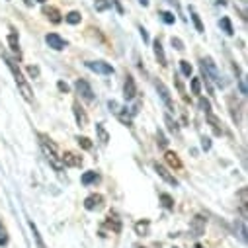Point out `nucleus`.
I'll return each mask as SVG.
<instances>
[{
  "label": "nucleus",
  "mask_w": 248,
  "mask_h": 248,
  "mask_svg": "<svg viewBox=\"0 0 248 248\" xmlns=\"http://www.w3.org/2000/svg\"><path fill=\"white\" fill-rule=\"evenodd\" d=\"M39 145H41V151L47 156V160L53 164V168L55 170H63V160H61V153H59L57 145L43 133H39Z\"/></svg>",
  "instance_id": "1"
},
{
  "label": "nucleus",
  "mask_w": 248,
  "mask_h": 248,
  "mask_svg": "<svg viewBox=\"0 0 248 248\" xmlns=\"http://www.w3.org/2000/svg\"><path fill=\"white\" fill-rule=\"evenodd\" d=\"M202 71H203V73H205V77H207V78H211L217 86H225V80L221 78L219 69L215 67V63H213V59H211V57H207V59H203V61H202Z\"/></svg>",
  "instance_id": "2"
},
{
  "label": "nucleus",
  "mask_w": 248,
  "mask_h": 248,
  "mask_svg": "<svg viewBox=\"0 0 248 248\" xmlns=\"http://www.w3.org/2000/svg\"><path fill=\"white\" fill-rule=\"evenodd\" d=\"M86 67L90 71L98 73V75H113V67L108 65V63H104V61H88Z\"/></svg>",
  "instance_id": "3"
},
{
  "label": "nucleus",
  "mask_w": 248,
  "mask_h": 248,
  "mask_svg": "<svg viewBox=\"0 0 248 248\" xmlns=\"http://www.w3.org/2000/svg\"><path fill=\"white\" fill-rule=\"evenodd\" d=\"M153 166H155V172H156V174H158L166 184H170V186H178V180L174 178V174H170V170H168V168H164V166H162V164H158V162H155Z\"/></svg>",
  "instance_id": "4"
},
{
  "label": "nucleus",
  "mask_w": 248,
  "mask_h": 248,
  "mask_svg": "<svg viewBox=\"0 0 248 248\" xmlns=\"http://www.w3.org/2000/svg\"><path fill=\"white\" fill-rule=\"evenodd\" d=\"M45 41H47V45L53 47L55 51H63V49L67 47V41L61 37V35H57V33H47V35H45Z\"/></svg>",
  "instance_id": "5"
},
{
  "label": "nucleus",
  "mask_w": 248,
  "mask_h": 248,
  "mask_svg": "<svg viewBox=\"0 0 248 248\" xmlns=\"http://www.w3.org/2000/svg\"><path fill=\"white\" fill-rule=\"evenodd\" d=\"M75 88H77V92H78L86 102H92V100H94V92H92V88H90V84H88L86 80H77Z\"/></svg>",
  "instance_id": "6"
},
{
  "label": "nucleus",
  "mask_w": 248,
  "mask_h": 248,
  "mask_svg": "<svg viewBox=\"0 0 248 248\" xmlns=\"http://www.w3.org/2000/svg\"><path fill=\"white\" fill-rule=\"evenodd\" d=\"M123 96H125V100H133L137 96V84L129 75L125 77V84H123Z\"/></svg>",
  "instance_id": "7"
},
{
  "label": "nucleus",
  "mask_w": 248,
  "mask_h": 248,
  "mask_svg": "<svg viewBox=\"0 0 248 248\" xmlns=\"http://www.w3.org/2000/svg\"><path fill=\"white\" fill-rule=\"evenodd\" d=\"M156 90H158V94H160V98H162V102L166 104V108L170 109V111H174V102H172V98H170V92H168V88L164 86V82H156Z\"/></svg>",
  "instance_id": "8"
},
{
  "label": "nucleus",
  "mask_w": 248,
  "mask_h": 248,
  "mask_svg": "<svg viewBox=\"0 0 248 248\" xmlns=\"http://www.w3.org/2000/svg\"><path fill=\"white\" fill-rule=\"evenodd\" d=\"M108 106H109V109H111V111H113V113H115V115H117V117H119V119H121L123 123H125L127 127H131V117H129V115H125V113H123V109H125V108H121V106H119L117 102H109Z\"/></svg>",
  "instance_id": "9"
},
{
  "label": "nucleus",
  "mask_w": 248,
  "mask_h": 248,
  "mask_svg": "<svg viewBox=\"0 0 248 248\" xmlns=\"http://www.w3.org/2000/svg\"><path fill=\"white\" fill-rule=\"evenodd\" d=\"M61 160H63V166H80L82 164V156H78L77 153L61 155Z\"/></svg>",
  "instance_id": "10"
},
{
  "label": "nucleus",
  "mask_w": 248,
  "mask_h": 248,
  "mask_svg": "<svg viewBox=\"0 0 248 248\" xmlns=\"http://www.w3.org/2000/svg\"><path fill=\"white\" fill-rule=\"evenodd\" d=\"M102 202H104V198H102L100 194H92V196H88V198L84 200V207H86L88 211H94V209H98V207L102 205Z\"/></svg>",
  "instance_id": "11"
},
{
  "label": "nucleus",
  "mask_w": 248,
  "mask_h": 248,
  "mask_svg": "<svg viewBox=\"0 0 248 248\" xmlns=\"http://www.w3.org/2000/svg\"><path fill=\"white\" fill-rule=\"evenodd\" d=\"M192 232H194V236H202V234L205 232V219H203L202 215H198V217L194 219V223H192Z\"/></svg>",
  "instance_id": "12"
},
{
  "label": "nucleus",
  "mask_w": 248,
  "mask_h": 248,
  "mask_svg": "<svg viewBox=\"0 0 248 248\" xmlns=\"http://www.w3.org/2000/svg\"><path fill=\"white\" fill-rule=\"evenodd\" d=\"M73 109H75V117H77V123L80 127H86V123H88V117H86V113H84V109L80 108V104L77 102L75 106H73Z\"/></svg>",
  "instance_id": "13"
},
{
  "label": "nucleus",
  "mask_w": 248,
  "mask_h": 248,
  "mask_svg": "<svg viewBox=\"0 0 248 248\" xmlns=\"http://www.w3.org/2000/svg\"><path fill=\"white\" fill-rule=\"evenodd\" d=\"M96 135H98V141H100L102 145H108L109 133H108V129L104 127V123H96Z\"/></svg>",
  "instance_id": "14"
},
{
  "label": "nucleus",
  "mask_w": 248,
  "mask_h": 248,
  "mask_svg": "<svg viewBox=\"0 0 248 248\" xmlns=\"http://www.w3.org/2000/svg\"><path fill=\"white\" fill-rule=\"evenodd\" d=\"M153 47H155V55H156V59H158V63L164 67L166 65V55H164V49H162V43L156 39L155 43H153Z\"/></svg>",
  "instance_id": "15"
},
{
  "label": "nucleus",
  "mask_w": 248,
  "mask_h": 248,
  "mask_svg": "<svg viewBox=\"0 0 248 248\" xmlns=\"http://www.w3.org/2000/svg\"><path fill=\"white\" fill-rule=\"evenodd\" d=\"M164 158H166V162H168L172 168H182V160L178 158V155H176V153H172V151H166Z\"/></svg>",
  "instance_id": "16"
},
{
  "label": "nucleus",
  "mask_w": 248,
  "mask_h": 248,
  "mask_svg": "<svg viewBox=\"0 0 248 248\" xmlns=\"http://www.w3.org/2000/svg\"><path fill=\"white\" fill-rule=\"evenodd\" d=\"M43 14H45L53 24H59V22H61V14H59L57 8H43Z\"/></svg>",
  "instance_id": "17"
},
{
  "label": "nucleus",
  "mask_w": 248,
  "mask_h": 248,
  "mask_svg": "<svg viewBox=\"0 0 248 248\" xmlns=\"http://www.w3.org/2000/svg\"><path fill=\"white\" fill-rule=\"evenodd\" d=\"M207 121L211 123V127H213V131L217 133V135H221L223 133V127H221V121L213 115V113H207Z\"/></svg>",
  "instance_id": "18"
},
{
  "label": "nucleus",
  "mask_w": 248,
  "mask_h": 248,
  "mask_svg": "<svg viewBox=\"0 0 248 248\" xmlns=\"http://www.w3.org/2000/svg\"><path fill=\"white\" fill-rule=\"evenodd\" d=\"M190 14H192V20H194V26H196V30L200 31V33H203V24H202V18H200V14L196 12V8H190Z\"/></svg>",
  "instance_id": "19"
},
{
  "label": "nucleus",
  "mask_w": 248,
  "mask_h": 248,
  "mask_svg": "<svg viewBox=\"0 0 248 248\" xmlns=\"http://www.w3.org/2000/svg\"><path fill=\"white\" fill-rule=\"evenodd\" d=\"M135 232H137V234H141V236L149 234V221L145 219V221H139V223H135Z\"/></svg>",
  "instance_id": "20"
},
{
  "label": "nucleus",
  "mask_w": 248,
  "mask_h": 248,
  "mask_svg": "<svg viewBox=\"0 0 248 248\" xmlns=\"http://www.w3.org/2000/svg\"><path fill=\"white\" fill-rule=\"evenodd\" d=\"M96 180H98V174H96L94 170H90V172H84V174H82V184H86V186H88V184H92V182H96Z\"/></svg>",
  "instance_id": "21"
},
{
  "label": "nucleus",
  "mask_w": 248,
  "mask_h": 248,
  "mask_svg": "<svg viewBox=\"0 0 248 248\" xmlns=\"http://www.w3.org/2000/svg\"><path fill=\"white\" fill-rule=\"evenodd\" d=\"M80 18H82L80 12H69V14L65 16V20H67L69 24H73V26H75V24H80Z\"/></svg>",
  "instance_id": "22"
},
{
  "label": "nucleus",
  "mask_w": 248,
  "mask_h": 248,
  "mask_svg": "<svg viewBox=\"0 0 248 248\" xmlns=\"http://www.w3.org/2000/svg\"><path fill=\"white\" fill-rule=\"evenodd\" d=\"M106 227H109V229H111V231H115V232H117V231L121 229V225H119V221H117L115 217H111V215L108 217V221H106Z\"/></svg>",
  "instance_id": "23"
},
{
  "label": "nucleus",
  "mask_w": 248,
  "mask_h": 248,
  "mask_svg": "<svg viewBox=\"0 0 248 248\" xmlns=\"http://www.w3.org/2000/svg\"><path fill=\"white\" fill-rule=\"evenodd\" d=\"M30 229L33 231V236H35V240H37V246H39V248H45V244H43V240H41V234H39L37 227L33 225V221H30Z\"/></svg>",
  "instance_id": "24"
},
{
  "label": "nucleus",
  "mask_w": 248,
  "mask_h": 248,
  "mask_svg": "<svg viewBox=\"0 0 248 248\" xmlns=\"http://www.w3.org/2000/svg\"><path fill=\"white\" fill-rule=\"evenodd\" d=\"M180 69H182V75L184 77H190L192 75V65L188 63V61H180Z\"/></svg>",
  "instance_id": "25"
},
{
  "label": "nucleus",
  "mask_w": 248,
  "mask_h": 248,
  "mask_svg": "<svg viewBox=\"0 0 248 248\" xmlns=\"http://www.w3.org/2000/svg\"><path fill=\"white\" fill-rule=\"evenodd\" d=\"M221 28L225 30V33L227 35H232L234 31H232V26H231V20L229 18H221Z\"/></svg>",
  "instance_id": "26"
},
{
  "label": "nucleus",
  "mask_w": 248,
  "mask_h": 248,
  "mask_svg": "<svg viewBox=\"0 0 248 248\" xmlns=\"http://www.w3.org/2000/svg\"><path fill=\"white\" fill-rule=\"evenodd\" d=\"M160 202L164 203L166 209H174V200H172L168 194H160Z\"/></svg>",
  "instance_id": "27"
},
{
  "label": "nucleus",
  "mask_w": 248,
  "mask_h": 248,
  "mask_svg": "<svg viewBox=\"0 0 248 248\" xmlns=\"http://www.w3.org/2000/svg\"><path fill=\"white\" fill-rule=\"evenodd\" d=\"M8 242V232H6V229H4V225L0 223V246H4Z\"/></svg>",
  "instance_id": "28"
},
{
  "label": "nucleus",
  "mask_w": 248,
  "mask_h": 248,
  "mask_svg": "<svg viewBox=\"0 0 248 248\" xmlns=\"http://www.w3.org/2000/svg\"><path fill=\"white\" fill-rule=\"evenodd\" d=\"M78 145H80L82 149H86V151H90V149H92V143H90V139H88V137H78Z\"/></svg>",
  "instance_id": "29"
},
{
  "label": "nucleus",
  "mask_w": 248,
  "mask_h": 248,
  "mask_svg": "<svg viewBox=\"0 0 248 248\" xmlns=\"http://www.w3.org/2000/svg\"><path fill=\"white\" fill-rule=\"evenodd\" d=\"M160 16H162V20H164V24H174V14L172 12H160Z\"/></svg>",
  "instance_id": "30"
},
{
  "label": "nucleus",
  "mask_w": 248,
  "mask_h": 248,
  "mask_svg": "<svg viewBox=\"0 0 248 248\" xmlns=\"http://www.w3.org/2000/svg\"><path fill=\"white\" fill-rule=\"evenodd\" d=\"M156 139H158V145H160L162 149H166V145H168V141H166V137H164V133H162L160 129L156 131Z\"/></svg>",
  "instance_id": "31"
},
{
  "label": "nucleus",
  "mask_w": 248,
  "mask_h": 248,
  "mask_svg": "<svg viewBox=\"0 0 248 248\" xmlns=\"http://www.w3.org/2000/svg\"><path fill=\"white\" fill-rule=\"evenodd\" d=\"M192 92H194V94H200V92H202V82H200V78H194V80H192Z\"/></svg>",
  "instance_id": "32"
},
{
  "label": "nucleus",
  "mask_w": 248,
  "mask_h": 248,
  "mask_svg": "<svg viewBox=\"0 0 248 248\" xmlns=\"http://www.w3.org/2000/svg\"><path fill=\"white\" fill-rule=\"evenodd\" d=\"M200 108H202L205 113H211V104H209L205 98H202V100H200Z\"/></svg>",
  "instance_id": "33"
},
{
  "label": "nucleus",
  "mask_w": 248,
  "mask_h": 248,
  "mask_svg": "<svg viewBox=\"0 0 248 248\" xmlns=\"http://www.w3.org/2000/svg\"><path fill=\"white\" fill-rule=\"evenodd\" d=\"M8 41H10V45H12V51H14V53H20V47H18V41H16V35H14V33L8 37Z\"/></svg>",
  "instance_id": "34"
},
{
  "label": "nucleus",
  "mask_w": 248,
  "mask_h": 248,
  "mask_svg": "<svg viewBox=\"0 0 248 248\" xmlns=\"http://www.w3.org/2000/svg\"><path fill=\"white\" fill-rule=\"evenodd\" d=\"M164 121H166V125H168V129H170V131H178L176 123L172 121V117H170V115H166V117H164Z\"/></svg>",
  "instance_id": "35"
},
{
  "label": "nucleus",
  "mask_w": 248,
  "mask_h": 248,
  "mask_svg": "<svg viewBox=\"0 0 248 248\" xmlns=\"http://www.w3.org/2000/svg\"><path fill=\"white\" fill-rule=\"evenodd\" d=\"M172 45H174V47H176L178 51H182V49H184V43H182V41H180L178 37H172Z\"/></svg>",
  "instance_id": "36"
},
{
  "label": "nucleus",
  "mask_w": 248,
  "mask_h": 248,
  "mask_svg": "<svg viewBox=\"0 0 248 248\" xmlns=\"http://www.w3.org/2000/svg\"><path fill=\"white\" fill-rule=\"evenodd\" d=\"M28 73H30V77H33V78L39 77V69H37V67H28Z\"/></svg>",
  "instance_id": "37"
},
{
  "label": "nucleus",
  "mask_w": 248,
  "mask_h": 248,
  "mask_svg": "<svg viewBox=\"0 0 248 248\" xmlns=\"http://www.w3.org/2000/svg\"><path fill=\"white\" fill-rule=\"evenodd\" d=\"M57 88H59L61 92H69V86H67L63 80H59V82H57Z\"/></svg>",
  "instance_id": "38"
},
{
  "label": "nucleus",
  "mask_w": 248,
  "mask_h": 248,
  "mask_svg": "<svg viewBox=\"0 0 248 248\" xmlns=\"http://www.w3.org/2000/svg\"><path fill=\"white\" fill-rule=\"evenodd\" d=\"M202 147H203V149H205V151H207V149H209V147H211V141H209V139H207V137H203V139H202Z\"/></svg>",
  "instance_id": "39"
},
{
  "label": "nucleus",
  "mask_w": 248,
  "mask_h": 248,
  "mask_svg": "<svg viewBox=\"0 0 248 248\" xmlns=\"http://www.w3.org/2000/svg\"><path fill=\"white\" fill-rule=\"evenodd\" d=\"M139 31H141V37H143V41H149V35H147V31H145V28H141Z\"/></svg>",
  "instance_id": "40"
},
{
  "label": "nucleus",
  "mask_w": 248,
  "mask_h": 248,
  "mask_svg": "<svg viewBox=\"0 0 248 248\" xmlns=\"http://www.w3.org/2000/svg\"><path fill=\"white\" fill-rule=\"evenodd\" d=\"M113 4H115V8H117L119 12H123V8H121V4H119V0H113Z\"/></svg>",
  "instance_id": "41"
},
{
  "label": "nucleus",
  "mask_w": 248,
  "mask_h": 248,
  "mask_svg": "<svg viewBox=\"0 0 248 248\" xmlns=\"http://www.w3.org/2000/svg\"><path fill=\"white\" fill-rule=\"evenodd\" d=\"M139 2H141L143 6H149V0H139Z\"/></svg>",
  "instance_id": "42"
},
{
  "label": "nucleus",
  "mask_w": 248,
  "mask_h": 248,
  "mask_svg": "<svg viewBox=\"0 0 248 248\" xmlns=\"http://www.w3.org/2000/svg\"><path fill=\"white\" fill-rule=\"evenodd\" d=\"M37 2H41V4H45V2H47V0H37Z\"/></svg>",
  "instance_id": "43"
},
{
  "label": "nucleus",
  "mask_w": 248,
  "mask_h": 248,
  "mask_svg": "<svg viewBox=\"0 0 248 248\" xmlns=\"http://www.w3.org/2000/svg\"><path fill=\"white\" fill-rule=\"evenodd\" d=\"M196 248H203V246H202V244H196Z\"/></svg>",
  "instance_id": "44"
}]
</instances>
